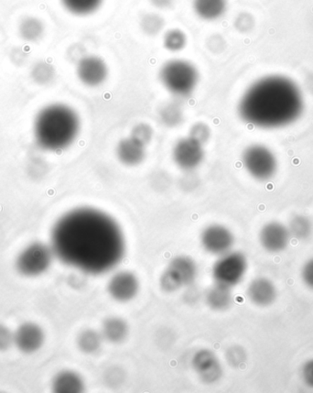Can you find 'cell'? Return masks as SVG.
<instances>
[{
    "instance_id": "cell-29",
    "label": "cell",
    "mask_w": 313,
    "mask_h": 393,
    "mask_svg": "<svg viewBox=\"0 0 313 393\" xmlns=\"http://www.w3.org/2000/svg\"><path fill=\"white\" fill-rule=\"evenodd\" d=\"M186 45H187V35L181 29H170L164 34L163 46L169 52L182 51L185 48Z\"/></svg>"
},
{
    "instance_id": "cell-31",
    "label": "cell",
    "mask_w": 313,
    "mask_h": 393,
    "mask_svg": "<svg viewBox=\"0 0 313 393\" xmlns=\"http://www.w3.org/2000/svg\"><path fill=\"white\" fill-rule=\"evenodd\" d=\"M153 136V129H151L150 125L145 123H139L133 128L130 137L146 146V145L150 143Z\"/></svg>"
},
{
    "instance_id": "cell-37",
    "label": "cell",
    "mask_w": 313,
    "mask_h": 393,
    "mask_svg": "<svg viewBox=\"0 0 313 393\" xmlns=\"http://www.w3.org/2000/svg\"><path fill=\"white\" fill-rule=\"evenodd\" d=\"M300 276H302L303 283L309 289L313 290V258L308 259L302 266Z\"/></svg>"
},
{
    "instance_id": "cell-25",
    "label": "cell",
    "mask_w": 313,
    "mask_h": 393,
    "mask_svg": "<svg viewBox=\"0 0 313 393\" xmlns=\"http://www.w3.org/2000/svg\"><path fill=\"white\" fill-rule=\"evenodd\" d=\"M103 336L94 329L82 331L77 337V346L85 354H94L101 348Z\"/></svg>"
},
{
    "instance_id": "cell-22",
    "label": "cell",
    "mask_w": 313,
    "mask_h": 393,
    "mask_svg": "<svg viewBox=\"0 0 313 393\" xmlns=\"http://www.w3.org/2000/svg\"><path fill=\"white\" fill-rule=\"evenodd\" d=\"M206 303L213 310H228L233 303L231 288L216 283L207 292Z\"/></svg>"
},
{
    "instance_id": "cell-24",
    "label": "cell",
    "mask_w": 313,
    "mask_h": 393,
    "mask_svg": "<svg viewBox=\"0 0 313 393\" xmlns=\"http://www.w3.org/2000/svg\"><path fill=\"white\" fill-rule=\"evenodd\" d=\"M288 230L291 237L300 241L306 240L312 236V223L308 216L297 213L290 218Z\"/></svg>"
},
{
    "instance_id": "cell-35",
    "label": "cell",
    "mask_w": 313,
    "mask_h": 393,
    "mask_svg": "<svg viewBox=\"0 0 313 393\" xmlns=\"http://www.w3.org/2000/svg\"><path fill=\"white\" fill-rule=\"evenodd\" d=\"M14 346V332L11 328L0 324V351H8Z\"/></svg>"
},
{
    "instance_id": "cell-12",
    "label": "cell",
    "mask_w": 313,
    "mask_h": 393,
    "mask_svg": "<svg viewBox=\"0 0 313 393\" xmlns=\"http://www.w3.org/2000/svg\"><path fill=\"white\" fill-rule=\"evenodd\" d=\"M172 156L179 168L193 170L203 159V145L190 137L179 139L173 148Z\"/></svg>"
},
{
    "instance_id": "cell-7",
    "label": "cell",
    "mask_w": 313,
    "mask_h": 393,
    "mask_svg": "<svg viewBox=\"0 0 313 393\" xmlns=\"http://www.w3.org/2000/svg\"><path fill=\"white\" fill-rule=\"evenodd\" d=\"M247 271L246 256L241 252H229L222 255L213 269L215 283L228 287L240 283Z\"/></svg>"
},
{
    "instance_id": "cell-3",
    "label": "cell",
    "mask_w": 313,
    "mask_h": 393,
    "mask_svg": "<svg viewBox=\"0 0 313 393\" xmlns=\"http://www.w3.org/2000/svg\"><path fill=\"white\" fill-rule=\"evenodd\" d=\"M80 131L76 110L63 103H52L37 113L33 136L37 145L47 151H61L71 146Z\"/></svg>"
},
{
    "instance_id": "cell-17",
    "label": "cell",
    "mask_w": 313,
    "mask_h": 393,
    "mask_svg": "<svg viewBox=\"0 0 313 393\" xmlns=\"http://www.w3.org/2000/svg\"><path fill=\"white\" fill-rule=\"evenodd\" d=\"M228 8V0H193L194 14L204 21H215L224 17Z\"/></svg>"
},
{
    "instance_id": "cell-38",
    "label": "cell",
    "mask_w": 313,
    "mask_h": 393,
    "mask_svg": "<svg viewBox=\"0 0 313 393\" xmlns=\"http://www.w3.org/2000/svg\"><path fill=\"white\" fill-rule=\"evenodd\" d=\"M302 379L308 388L313 389V358L307 360L302 368Z\"/></svg>"
},
{
    "instance_id": "cell-10",
    "label": "cell",
    "mask_w": 313,
    "mask_h": 393,
    "mask_svg": "<svg viewBox=\"0 0 313 393\" xmlns=\"http://www.w3.org/2000/svg\"><path fill=\"white\" fill-rule=\"evenodd\" d=\"M290 237L288 227L278 221L266 223L259 232V242L269 253L284 252L289 246Z\"/></svg>"
},
{
    "instance_id": "cell-14",
    "label": "cell",
    "mask_w": 313,
    "mask_h": 393,
    "mask_svg": "<svg viewBox=\"0 0 313 393\" xmlns=\"http://www.w3.org/2000/svg\"><path fill=\"white\" fill-rule=\"evenodd\" d=\"M193 367L201 380L206 383H215L221 379L223 369L216 356L208 349H201L195 353Z\"/></svg>"
},
{
    "instance_id": "cell-39",
    "label": "cell",
    "mask_w": 313,
    "mask_h": 393,
    "mask_svg": "<svg viewBox=\"0 0 313 393\" xmlns=\"http://www.w3.org/2000/svg\"><path fill=\"white\" fill-rule=\"evenodd\" d=\"M154 8L159 9H168L172 7L175 0H148Z\"/></svg>"
},
{
    "instance_id": "cell-16",
    "label": "cell",
    "mask_w": 313,
    "mask_h": 393,
    "mask_svg": "<svg viewBox=\"0 0 313 393\" xmlns=\"http://www.w3.org/2000/svg\"><path fill=\"white\" fill-rule=\"evenodd\" d=\"M45 21L33 15L21 18L18 24V36L27 43L39 42L45 37Z\"/></svg>"
},
{
    "instance_id": "cell-18",
    "label": "cell",
    "mask_w": 313,
    "mask_h": 393,
    "mask_svg": "<svg viewBox=\"0 0 313 393\" xmlns=\"http://www.w3.org/2000/svg\"><path fill=\"white\" fill-rule=\"evenodd\" d=\"M117 154L125 165H138L144 160L145 146L131 137L124 139L117 145Z\"/></svg>"
},
{
    "instance_id": "cell-27",
    "label": "cell",
    "mask_w": 313,
    "mask_h": 393,
    "mask_svg": "<svg viewBox=\"0 0 313 393\" xmlns=\"http://www.w3.org/2000/svg\"><path fill=\"white\" fill-rule=\"evenodd\" d=\"M30 76L37 85L46 86L52 82L55 77V68L46 61H37L32 68Z\"/></svg>"
},
{
    "instance_id": "cell-4",
    "label": "cell",
    "mask_w": 313,
    "mask_h": 393,
    "mask_svg": "<svg viewBox=\"0 0 313 393\" xmlns=\"http://www.w3.org/2000/svg\"><path fill=\"white\" fill-rule=\"evenodd\" d=\"M199 78L197 68L182 59L166 61L160 71V82L176 98H187L193 94Z\"/></svg>"
},
{
    "instance_id": "cell-9",
    "label": "cell",
    "mask_w": 313,
    "mask_h": 393,
    "mask_svg": "<svg viewBox=\"0 0 313 393\" xmlns=\"http://www.w3.org/2000/svg\"><path fill=\"white\" fill-rule=\"evenodd\" d=\"M201 245L212 254L222 256L231 252L235 237L232 232L221 225H212L203 231Z\"/></svg>"
},
{
    "instance_id": "cell-23",
    "label": "cell",
    "mask_w": 313,
    "mask_h": 393,
    "mask_svg": "<svg viewBox=\"0 0 313 393\" xmlns=\"http://www.w3.org/2000/svg\"><path fill=\"white\" fill-rule=\"evenodd\" d=\"M68 13L76 17H86L95 13L105 0H59Z\"/></svg>"
},
{
    "instance_id": "cell-15",
    "label": "cell",
    "mask_w": 313,
    "mask_h": 393,
    "mask_svg": "<svg viewBox=\"0 0 313 393\" xmlns=\"http://www.w3.org/2000/svg\"><path fill=\"white\" fill-rule=\"evenodd\" d=\"M247 293L250 302L259 307H268L278 298L277 287L273 281L265 277L254 278L247 287Z\"/></svg>"
},
{
    "instance_id": "cell-13",
    "label": "cell",
    "mask_w": 313,
    "mask_h": 393,
    "mask_svg": "<svg viewBox=\"0 0 313 393\" xmlns=\"http://www.w3.org/2000/svg\"><path fill=\"white\" fill-rule=\"evenodd\" d=\"M139 283L137 276L129 271H120L114 274L108 283V293L119 302H129L138 292Z\"/></svg>"
},
{
    "instance_id": "cell-32",
    "label": "cell",
    "mask_w": 313,
    "mask_h": 393,
    "mask_svg": "<svg viewBox=\"0 0 313 393\" xmlns=\"http://www.w3.org/2000/svg\"><path fill=\"white\" fill-rule=\"evenodd\" d=\"M226 358L230 366L237 369L243 366L247 361V352L240 346H233L226 353Z\"/></svg>"
},
{
    "instance_id": "cell-1",
    "label": "cell",
    "mask_w": 313,
    "mask_h": 393,
    "mask_svg": "<svg viewBox=\"0 0 313 393\" xmlns=\"http://www.w3.org/2000/svg\"><path fill=\"white\" fill-rule=\"evenodd\" d=\"M51 247L65 264L95 275L113 270L126 252L119 224L91 207H78L61 216L52 228Z\"/></svg>"
},
{
    "instance_id": "cell-34",
    "label": "cell",
    "mask_w": 313,
    "mask_h": 393,
    "mask_svg": "<svg viewBox=\"0 0 313 393\" xmlns=\"http://www.w3.org/2000/svg\"><path fill=\"white\" fill-rule=\"evenodd\" d=\"M189 137L194 139L201 145L206 143L210 138L209 127L203 122L194 124L191 128L190 136Z\"/></svg>"
},
{
    "instance_id": "cell-28",
    "label": "cell",
    "mask_w": 313,
    "mask_h": 393,
    "mask_svg": "<svg viewBox=\"0 0 313 393\" xmlns=\"http://www.w3.org/2000/svg\"><path fill=\"white\" fill-rule=\"evenodd\" d=\"M161 122L168 127H176L182 123L184 119L182 107L177 102H169L164 105L160 111Z\"/></svg>"
},
{
    "instance_id": "cell-5",
    "label": "cell",
    "mask_w": 313,
    "mask_h": 393,
    "mask_svg": "<svg viewBox=\"0 0 313 393\" xmlns=\"http://www.w3.org/2000/svg\"><path fill=\"white\" fill-rule=\"evenodd\" d=\"M242 163L244 169L257 181L271 180L277 175L278 160L276 154L266 145L253 144L244 151Z\"/></svg>"
},
{
    "instance_id": "cell-19",
    "label": "cell",
    "mask_w": 313,
    "mask_h": 393,
    "mask_svg": "<svg viewBox=\"0 0 313 393\" xmlns=\"http://www.w3.org/2000/svg\"><path fill=\"white\" fill-rule=\"evenodd\" d=\"M52 388L57 393H79L85 391V383L78 373L63 370L52 380Z\"/></svg>"
},
{
    "instance_id": "cell-36",
    "label": "cell",
    "mask_w": 313,
    "mask_h": 393,
    "mask_svg": "<svg viewBox=\"0 0 313 393\" xmlns=\"http://www.w3.org/2000/svg\"><path fill=\"white\" fill-rule=\"evenodd\" d=\"M207 48H208L210 52L213 54H221L225 48V41L224 37L220 35V34H213L211 35L206 42Z\"/></svg>"
},
{
    "instance_id": "cell-6",
    "label": "cell",
    "mask_w": 313,
    "mask_h": 393,
    "mask_svg": "<svg viewBox=\"0 0 313 393\" xmlns=\"http://www.w3.org/2000/svg\"><path fill=\"white\" fill-rule=\"evenodd\" d=\"M54 256L51 246L33 242L25 247L17 257V271L25 277H38L49 270Z\"/></svg>"
},
{
    "instance_id": "cell-21",
    "label": "cell",
    "mask_w": 313,
    "mask_h": 393,
    "mask_svg": "<svg viewBox=\"0 0 313 393\" xmlns=\"http://www.w3.org/2000/svg\"><path fill=\"white\" fill-rule=\"evenodd\" d=\"M101 334L107 341L119 344L128 337L129 326L122 318L108 317L102 324Z\"/></svg>"
},
{
    "instance_id": "cell-20",
    "label": "cell",
    "mask_w": 313,
    "mask_h": 393,
    "mask_svg": "<svg viewBox=\"0 0 313 393\" xmlns=\"http://www.w3.org/2000/svg\"><path fill=\"white\" fill-rule=\"evenodd\" d=\"M168 268L175 272L184 286H190L197 276V266L189 257H176L170 262Z\"/></svg>"
},
{
    "instance_id": "cell-30",
    "label": "cell",
    "mask_w": 313,
    "mask_h": 393,
    "mask_svg": "<svg viewBox=\"0 0 313 393\" xmlns=\"http://www.w3.org/2000/svg\"><path fill=\"white\" fill-rule=\"evenodd\" d=\"M160 283L161 289L166 293H175L184 286L179 278L170 268H167L164 271L163 275H161Z\"/></svg>"
},
{
    "instance_id": "cell-2",
    "label": "cell",
    "mask_w": 313,
    "mask_h": 393,
    "mask_svg": "<svg viewBox=\"0 0 313 393\" xmlns=\"http://www.w3.org/2000/svg\"><path fill=\"white\" fill-rule=\"evenodd\" d=\"M305 107V97L296 82L282 74H269L257 79L244 91L238 114L249 125L277 129L295 123Z\"/></svg>"
},
{
    "instance_id": "cell-33",
    "label": "cell",
    "mask_w": 313,
    "mask_h": 393,
    "mask_svg": "<svg viewBox=\"0 0 313 393\" xmlns=\"http://www.w3.org/2000/svg\"><path fill=\"white\" fill-rule=\"evenodd\" d=\"M234 26L237 32L247 33L255 26V18L247 12H242L235 18Z\"/></svg>"
},
{
    "instance_id": "cell-11",
    "label": "cell",
    "mask_w": 313,
    "mask_h": 393,
    "mask_svg": "<svg viewBox=\"0 0 313 393\" xmlns=\"http://www.w3.org/2000/svg\"><path fill=\"white\" fill-rule=\"evenodd\" d=\"M45 334L42 328L35 323L27 322L14 331V346L24 354H33L42 348Z\"/></svg>"
},
{
    "instance_id": "cell-26",
    "label": "cell",
    "mask_w": 313,
    "mask_h": 393,
    "mask_svg": "<svg viewBox=\"0 0 313 393\" xmlns=\"http://www.w3.org/2000/svg\"><path fill=\"white\" fill-rule=\"evenodd\" d=\"M139 27L141 32L146 35L154 37L163 32L165 27V20L158 13L154 12H147L141 17L139 20Z\"/></svg>"
},
{
    "instance_id": "cell-8",
    "label": "cell",
    "mask_w": 313,
    "mask_h": 393,
    "mask_svg": "<svg viewBox=\"0 0 313 393\" xmlns=\"http://www.w3.org/2000/svg\"><path fill=\"white\" fill-rule=\"evenodd\" d=\"M76 76L83 85L89 88H97L107 78V64L103 59L97 55H86L77 61Z\"/></svg>"
}]
</instances>
